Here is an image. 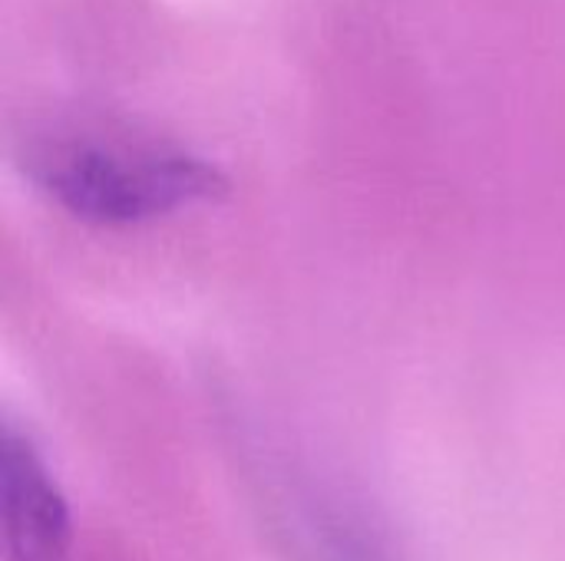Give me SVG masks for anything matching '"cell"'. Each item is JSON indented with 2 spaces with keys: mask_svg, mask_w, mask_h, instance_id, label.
Segmentation results:
<instances>
[{
  "mask_svg": "<svg viewBox=\"0 0 565 561\" xmlns=\"http://www.w3.org/2000/svg\"><path fill=\"white\" fill-rule=\"evenodd\" d=\"M3 561H70V506L36 443L13 423L0 436Z\"/></svg>",
  "mask_w": 565,
  "mask_h": 561,
  "instance_id": "2",
  "label": "cell"
},
{
  "mask_svg": "<svg viewBox=\"0 0 565 561\" xmlns=\"http://www.w3.org/2000/svg\"><path fill=\"white\" fill-rule=\"evenodd\" d=\"M43 188L76 218L96 225H129L209 202L225 192L222 172L195 155H116L109 149H76L40 172Z\"/></svg>",
  "mask_w": 565,
  "mask_h": 561,
  "instance_id": "1",
  "label": "cell"
}]
</instances>
